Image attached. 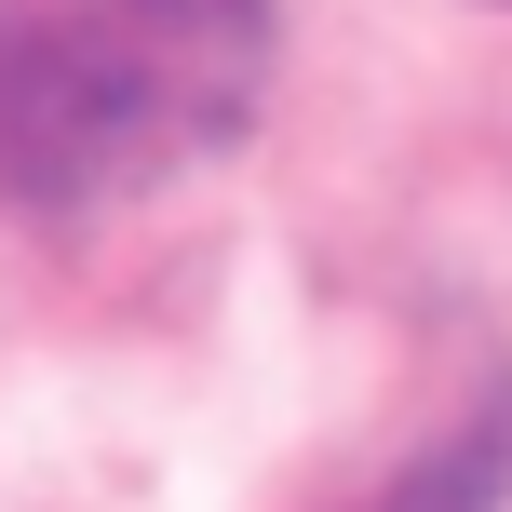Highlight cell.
<instances>
[{
  "mask_svg": "<svg viewBox=\"0 0 512 512\" xmlns=\"http://www.w3.org/2000/svg\"><path fill=\"white\" fill-rule=\"evenodd\" d=\"M364 512H499V445H445V459L391 472Z\"/></svg>",
  "mask_w": 512,
  "mask_h": 512,
  "instance_id": "obj_2",
  "label": "cell"
},
{
  "mask_svg": "<svg viewBox=\"0 0 512 512\" xmlns=\"http://www.w3.org/2000/svg\"><path fill=\"white\" fill-rule=\"evenodd\" d=\"M270 81V0H81L0 41V162L27 203H108L216 135Z\"/></svg>",
  "mask_w": 512,
  "mask_h": 512,
  "instance_id": "obj_1",
  "label": "cell"
}]
</instances>
